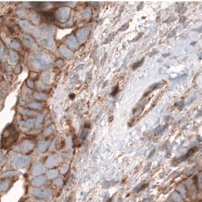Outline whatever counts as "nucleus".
Masks as SVG:
<instances>
[{
	"label": "nucleus",
	"instance_id": "nucleus-1",
	"mask_svg": "<svg viewBox=\"0 0 202 202\" xmlns=\"http://www.w3.org/2000/svg\"><path fill=\"white\" fill-rule=\"evenodd\" d=\"M17 132L15 131V129L14 127V125H9L6 128L2 133V144H3L5 141V143L2 144L5 147H10V145H11L15 141L17 138Z\"/></svg>",
	"mask_w": 202,
	"mask_h": 202
},
{
	"label": "nucleus",
	"instance_id": "nucleus-2",
	"mask_svg": "<svg viewBox=\"0 0 202 202\" xmlns=\"http://www.w3.org/2000/svg\"><path fill=\"white\" fill-rule=\"evenodd\" d=\"M143 61H144V59H142V60H141L139 62H137V63H135V64L133 65V67H134V68H138V66H139L141 63H143Z\"/></svg>",
	"mask_w": 202,
	"mask_h": 202
},
{
	"label": "nucleus",
	"instance_id": "nucleus-3",
	"mask_svg": "<svg viewBox=\"0 0 202 202\" xmlns=\"http://www.w3.org/2000/svg\"><path fill=\"white\" fill-rule=\"evenodd\" d=\"M119 91V87H118V86H116V87H115L114 91H114V92H113V93H112V95H115V94H116V93H117V91Z\"/></svg>",
	"mask_w": 202,
	"mask_h": 202
}]
</instances>
